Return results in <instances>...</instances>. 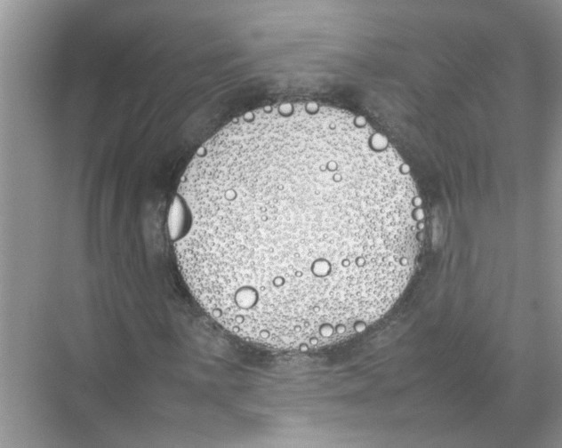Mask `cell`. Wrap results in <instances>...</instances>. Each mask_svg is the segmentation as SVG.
Wrapping results in <instances>:
<instances>
[{"label":"cell","instance_id":"6da1fadb","mask_svg":"<svg viewBox=\"0 0 562 448\" xmlns=\"http://www.w3.org/2000/svg\"><path fill=\"white\" fill-rule=\"evenodd\" d=\"M349 114L280 107L227 124L181 177V275L230 333L277 349L343 340L397 300L419 252L405 164Z\"/></svg>","mask_w":562,"mask_h":448}]
</instances>
